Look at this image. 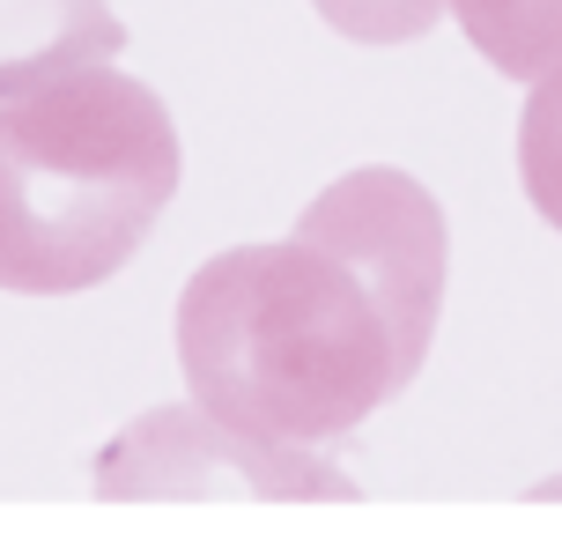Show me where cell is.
Here are the masks:
<instances>
[{"label":"cell","mask_w":562,"mask_h":548,"mask_svg":"<svg viewBox=\"0 0 562 548\" xmlns=\"http://www.w3.org/2000/svg\"><path fill=\"white\" fill-rule=\"evenodd\" d=\"M126 23L112 0H0V104L75 75L89 59H112Z\"/></svg>","instance_id":"277c9868"},{"label":"cell","mask_w":562,"mask_h":548,"mask_svg":"<svg viewBox=\"0 0 562 548\" xmlns=\"http://www.w3.org/2000/svg\"><path fill=\"white\" fill-rule=\"evenodd\" d=\"M518 186L548 231H562V59L533 82L518 112Z\"/></svg>","instance_id":"8992f818"},{"label":"cell","mask_w":562,"mask_h":548,"mask_svg":"<svg viewBox=\"0 0 562 548\" xmlns=\"http://www.w3.org/2000/svg\"><path fill=\"white\" fill-rule=\"evenodd\" d=\"M540 496H562V482H548V490H540Z\"/></svg>","instance_id":"ba28073f"},{"label":"cell","mask_w":562,"mask_h":548,"mask_svg":"<svg viewBox=\"0 0 562 548\" xmlns=\"http://www.w3.org/2000/svg\"><path fill=\"white\" fill-rule=\"evenodd\" d=\"M311 8L326 15V30L356 37V45H415L437 30L451 0H311Z\"/></svg>","instance_id":"52a82bcc"},{"label":"cell","mask_w":562,"mask_h":548,"mask_svg":"<svg viewBox=\"0 0 562 548\" xmlns=\"http://www.w3.org/2000/svg\"><path fill=\"white\" fill-rule=\"evenodd\" d=\"M97 496H356L326 452L311 445H267L229 430L207 407H148L126 437L97 452Z\"/></svg>","instance_id":"3957f363"},{"label":"cell","mask_w":562,"mask_h":548,"mask_svg":"<svg viewBox=\"0 0 562 548\" xmlns=\"http://www.w3.org/2000/svg\"><path fill=\"white\" fill-rule=\"evenodd\" d=\"M186 178L164 97L104 59L0 104V289L75 297L140 253Z\"/></svg>","instance_id":"7a4b0ae2"},{"label":"cell","mask_w":562,"mask_h":548,"mask_svg":"<svg viewBox=\"0 0 562 548\" xmlns=\"http://www.w3.org/2000/svg\"><path fill=\"white\" fill-rule=\"evenodd\" d=\"M451 15L467 45L510 82H540L562 59V0H451Z\"/></svg>","instance_id":"5b68a950"},{"label":"cell","mask_w":562,"mask_h":548,"mask_svg":"<svg viewBox=\"0 0 562 548\" xmlns=\"http://www.w3.org/2000/svg\"><path fill=\"white\" fill-rule=\"evenodd\" d=\"M451 231L393 164L334 178L281 245H229L178 297V371L267 445H334L407 393L437 342Z\"/></svg>","instance_id":"6da1fadb"}]
</instances>
